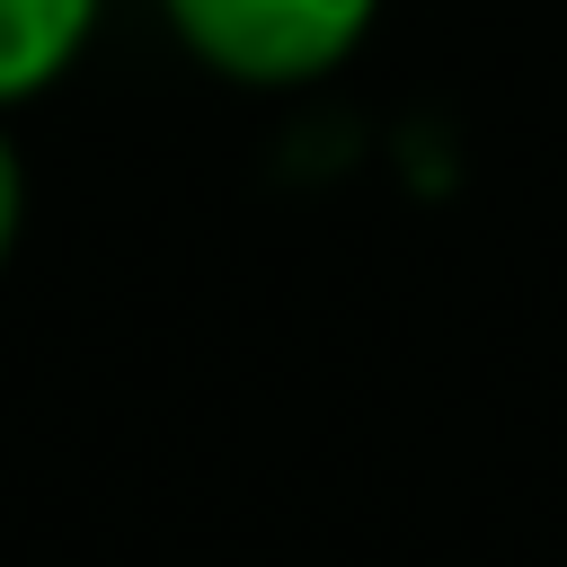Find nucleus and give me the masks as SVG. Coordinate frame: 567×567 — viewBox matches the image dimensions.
<instances>
[{"label": "nucleus", "mask_w": 567, "mask_h": 567, "mask_svg": "<svg viewBox=\"0 0 567 567\" xmlns=\"http://www.w3.org/2000/svg\"><path fill=\"white\" fill-rule=\"evenodd\" d=\"M9 230H18V159L0 142V248H9Z\"/></svg>", "instance_id": "nucleus-3"}, {"label": "nucleus", "mask_w": 567, "mask_h": 567, "mask_svg": "<svg viewBox=\"0 0 567 567\" xmlns=\"http://www.w3.org/2000/svg\"><path fill=\"white\" fill-rule=\"evenodd\" d=\"M97 0H0V106L35 97L89 35Z\"/></svg>", "instance_id": "nucleus-2"}, {"label": "nucleus", "mask_w": 567, "mask_h": 567, "mask_svg": "<svg viewBox=\"0 0 567 567\" xmlns=\"http://www.w3.org/2000/svg\"><path fill=\"white\" fill-rule=\"evenodd\" d=\"M168 18L230 80H310L354 53L372 0H168Z\"/></svg>", "instance_id": "nucleus-1"}]
</instances>
